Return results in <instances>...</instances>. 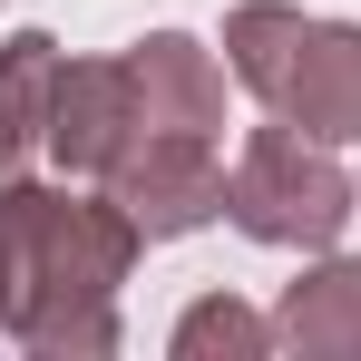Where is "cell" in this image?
Listing matches in <instances>:
<instances>
[{
    "instance_id": "6da1fadb",
    "label": "cell",
    "mask_w": 361,
    "mask_h": 361,
    "mask_svg": "<svg viewBox=\"0 0 361 361\" xmlns=\"http://www.w3.org/2000/svg\"><path fill=\"white\" fill-rule=\"evenodd\" d=\"M137 254L147 235L108 185H0V332L39 361H108Z\"/></svg>"
},
{
    "instance_id": "7a4b0ae2",
    "label": "cell",
    "mask_w": 361,
    "mask_h": 361,
    "mask_svg": "<svg viewBox=\"0 0 361 361\" xmlns=\"http://www.w3.org/2000/svg\"><path fill=\"white\" fill-rule=\"evenodd\" d=\"M225 68L264 98V118L322 147L361 137V20H302L283 0H244L225 10Z\"/></svg>"
},
{
    "instance_id": "3957f363",
    "label": "cell",
    "mask_w": 361,
    "mask_h": 361,
    "mask_svg": "<svg viewBox=\"0 0 361 361\" xmlns=\"http://www.w3.org/2000/svg\"><path fill=\"white\" fill-rule=\"evenodd\" d=\"M361 185L332 166V147L322 137H302V127H254L235 147V166H225V215H235L254 244H283V254H332L342 225H352Z\"/></svg>"
},
{
    "instance_id": "277c9868",
    "label": "cell",
    "mask_w": 361,
    "mask_h": 361,
    "mask_svg": "<svg viewBox=\"0 0 361 361\" xmlns=\"http://www.w3.org/2000/svg\"><path fill=\"white\" fill-rule=\"evenodd\" d=\"M108 195L137 215V235L166 244L225 215V137H147L108 166Z\"/></svg>"
},
{
    "instance_id": "5b68a950",
    "label": "cell",
    "mask_w": 361,
    "mask_h": 361,
    "mask_svg": "<svg viewBox=\"0 0 361 361\" xmlns=\"http://www.w3.org/2000/svg\"><path fill=\"white\" fill-rule=\"evenodd\" d=\"M274 352L302 361H361V254H322L274 302Z\"/></svg>"
},
{
    "instance_id": "8992f818",
    "label": "cell",
    "mask_w": 361,
    "mask_h": 361,
    "mask_svg": "<svg viewBox=\"0 0 361 361\" xmlns=\"http://www.w3.org/2000/svg\"><path fill=\"white\" fill-rule=\"evenodd\" d=\"M59 78H68V49L49 39V30H10V39H0V166L49 157Z\"/></svg>"
},
{
    "instance_id": "52a82bcc",
    "label": "cell",
    "mask_w": 361,
    "mask_h": 361,
    "mask_svg": "<svg viewBox=\"0 0 361 361\" xmlns=\"http://www.w3.org/2000/svg\"><path fill=\"white\" fill-rule=\"evenodd\" d=\"M166 352L176 361H264L274 352V312H254V302H235V293H205V302L176 312Z\"/></svg>"
}]
</instances>
